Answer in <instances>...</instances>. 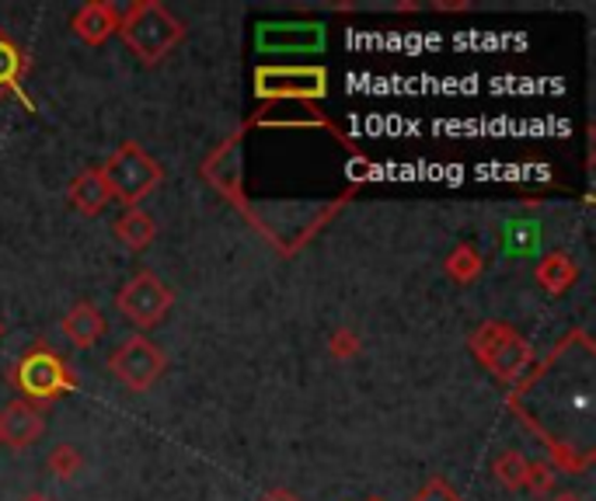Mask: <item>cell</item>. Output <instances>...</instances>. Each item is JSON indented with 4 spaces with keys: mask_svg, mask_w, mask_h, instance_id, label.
<instances>
[{
    "mask_svg": "<svg viewBox=\"0 0 596 501\" xmlns=\"http://www.w3.org/2000/svg\"><path fill=\"white\" fill-rule=\"evenodd\" d=\"M509 408L544 442L561 471H586L596 457V345L572 331L509 394Z\"/></svg>",
    "mask_w": 596,
    "mask_h": 501,
    "instance_id": "1",
    "label": "cell"
},
{
    "mask_svg": "<svg viewBox=\"0 0 596 501\" xmlns=\"http://www.w3.org/2000/svg\"><path fill=\"white\" fill-rule=\"evenodd\" d=\"M119 31L123 42L132 49V56H140L143 63H157L186 36V25L164 4H157V0H140V4H132L119 18Z\"/></svg>",
    "mask_w": 596,
    "mask_h": 501,
    "instance_id": "2",
    "label": "cell"
},
{
    "mask_svg": "<svg viewBox=\"0 0 596 501\" xmlns=\"http://www.w3.org/2000/svg\"><path fill=\"white\" fill-rule=\"evenodd\" d=\"M471 352L478 356V362L489 365L492 376H499L509 387H517L534 365V352H530L527 338L503 321H489L478 327L471 334Z\"/></svg>",
    "mask_w": 596,
    "mask_h": 501,
    "instance_id": "3",
    "label": "cell"
},
{
    "mask_svg": "<svg viewBox=\"0 0 596 501\" xmlns=\"http://www.w3.org/2000/svg\"><path fill=\"white\" fill-rule=\"evenodd\" d=\"M102 178L112 198H123V203L137 206L143 195H151L161 185V164L151 154H143L137 143H123L105 160Z\"/></svg>",
    "mask_w": 596,
    "mask_h": 501,
    "instance_id": "4",
    "label": "cell"
},
{
    "mask_svg": "<svg viewBox=\"0 0 596 501\" xmlns=\"http://www.w3.org/2000/svg\"><path fill=\"white\" fill-rule=\"evenodd\" d=\"M255 94L258 98H290V102H314L328 94V74L321 66H258L255 70Z\"/></svg>",
    "mask_w": 596,
    "mask_h": 501,
    "instance_id": "5",
    "label": "cell"
},
{
    "mask_svg": "<svg viewBox=\"0 0 596 501\" xmlns=\"http://www.w3.org/2000/svg\"><path fill=\"white\" fill-rule=\"evenodd\" d=\"M112 373L126 390L143 394V390H151L157 376L164 373V352L147 338V334H137V338L123 342L112 352Z\"/></svg>",
    "mask_w": 596,
    "mask_h": 501,
    "instance_id": "6",
    "label": "cell"
},
{
    "mask_svg": "<svg viewBox=\"0 0 596 501\" xmlns=\"http://www.w3.org/2000/svg\"><path fill=\"white\" fill-rule=\"evenodd\" d=\"M14 383L36 400H53L56 394L74 387V376L66 370V362L49 352V348H31L14 365Z\"/></svg>",
    "mask_w": 596,
    "mask_h": 501,
    "instance_id": "7",
    "label": "cell"
},
{
    "mask_svg": "<svg viewBox=\"0 0 596 501\" xmlns=\"http://www.w3.org/2000/svg\"><path fill=\"white\" fill-rule=\"evenodd\" d=\"M115 304H119V310L129 317L132 324L154 327V324L164 321V313H168L172 293H168V286H164L154 272H140V275H132L126 286L119 290Z\"/></svg>",
    "mask_w": 596,
    "mask_h": 501,
    "instance_id": "8",
    "label": "cell"
},
{
    "mask_svg": "<svg viewBox=\"0 0 596 501\" xmlns=\"http://www.w3.org/2000/svg\"><path fill=\"white\" fill-rule=\"evenodd\" d=\"M255 46H258V53H272V56L321 53L325 25H318V22H265L255 31Z\"/></svg>",
    "mask_w": 596,
    "mask_h": 501,
    "instance_id": "9",
    "label": "cell"
},
{
    "mask_svg": "<svg viewBox=\"0 0 596 501\" xmlns=\"http://www.w3.org/2000/svg\"><path fill=\"white\" fill-rule=\"evenodd\" d=\"M42 436V414L28 404V400H14L0 411V442L14 449H28Z\"/></svg>",
    "mask_w": 596,
    "mask_h": 501,
    "instance_id": "10",
    "label": "cell"
},
{
    "mask_svg": "<svg viewBox=\"0 0 596 501\" xmlns=\"http://www.w3.org/2000/svg\"><path fill=\"white\" fill-rule=\"evenodd\" d=\"M74 28L85 42L102 46L112 31H119V11H115L112 4H88V8L77 11Z\"/></svg>",
    "mask_w": 596,
    "mask_h": 501,
    "instance_id": "11",
    "label": "cell"
},
{
    "mask_svg": "<svg viewBox=\"0 0 596 501\" xmlns=\"http://www.w3.org/2000/svg\"><path fill=\"white\" fill-rule=\"evenodd\" d=\"M63 334L71 338L77 348H91L102 342L105 334V317L98 313L91 304H77L71 313L63 317Z\"/></svg>",
    "mask_w": 596,
    "mask_h": 501,
    "instance_id": "12",
    "label": "cell"
},
{
    "mask_svg": "<svg viewBox=\"0 0 596 501\" xmlns=\"http://www.w3.org/2000/svg\"><path fill=\"white\" fill-rule=\"evenodd\" d=\"M71 203L85 213V216H98L109 203H112V192L105 185L102 171H85L74 185H71Z\"/></svg>",
    "mask_w": 596,
    "mask_h": 501,
    "instance_id": "13",
    "label": "cell"
},
{
    "mask_svg": "<svg viewBox=\"0 0 596 501\" xmlns=\"http://www.w3.org/2000/svg\"><path fill=\"white\" fill-rule=\"evenodd\" d=\"M115 237H119L129 251H143L157 237V227H154V216L143 213L140 206H129L119 220H115Z\"/></svg>",
    "mask_w": 596,
    "mask_h": 501,
    "instance_id": "14",
    "label": "cell"
},
{
    "mask_svg": "<svg viewBox=\"0 0 596 501\" xmlns=\"http://www.w3.org/2000/svg\"><path fill=\"white\" fill-rule=\"evenodd\" d=\"M572 282H575V261L569 255H561V251H555V255H548L537 265V286H544L551 296L566 293Z\"/></svg>",
    "mask_w": 596,
    "mask_h": 501,
    "instance_id": "15",
    "label": "cell"
},
{
    "mask_svg": "<svg viewBox=\"0 0 596 501\" xmlns=\"http://www.w3.org/2000/svg\"><path fill=\"white\" fill-rule=\"evenodd\" d=\"M527 471H530V463L520 453H512V449L495 460V477H499L506 488H527Z\"/></svg>",
    "mask_w": 596,
    "mask_h": 501,
    "instance_id": "16",
    "label": "cell"
},
{
    "mask_svg": "<svg viewBox=\"0 0 596 501\" xmlns=\"http://www.w3.org/2000/svg\"><path fill=\"white\" fill-rule=\"evenodd\" d=\"M22 80V53L11 39L0 36V88H18Z\"/></svg>",
    "mask_w": 596,
    "mask_h": 501,
    "instance_id": "17",
    "label": "cell"
},
{
    "mask_svg": "<svg viewBox=\"0 0 596 501\" xmlns=\"http://www.w3.org/2000/svg\"><path fill=\"white\" fill-rule=\"evenodd\" d=\"M446 269H451V275L457 282H474L478 272H482V258H478V251L474 247H457L454 251V258L446 261Z\"/></svg>",
    "mask_w": 596,
    "mask_h": 501,
    "instance_id": "18",
    "label": "cell"
},
{
    "mask_svg": "<svg viewBox=\"0 0 596 501\" xmlns=\"http://www.w3.org/2000/svg\"><path fill=\"white\" fill-rule=\"evenodd\" d=\"M537 244V227L534 223H509L506 227V255H530Z\"/></svg>",
    "mask_w": 596,
    "mask_h": 501,
    "instance_id": "19",
    "label": "cell"
},
{
    "mask_svg": "<svg viewBox=\"0 0 596 501\" xmlns=\"http://www.w3.org/2000/svg\"><path fill=\"white\" fill-rule=\"evenodd\" d=\"M49 471H53L56 477H74L80 471V457L74 446H60L53 460H49Z\"/></svg>",
    "mask_w": 596,
    "mask_h": 501,
    "instance_id": "20",
    "label": "cell"
},
{
    "mask_svg": "<svg viewBox=\"0 0 596 501\" xmlns=\"http://www.w3.org/2000/svg\"><path fill=\"white\" fill-rule=\"evenodd\" d=\"M416 501H460V494H457L446 480L436 477V480H429L426 488L416 494Z\"/></svg>",
    "mask_w": 596,
    "mask_h": 501,
    "instance_id": "21",
    "label": "cell"
},
{
    "mask_svg": "<svg viewBox=\"0 0 596 501\" xmlns=\"http://www.w3.org/2000/svg\"><path fill=\"white\" fill-rule=\"evenodd\" d=\"M551 480H555V474L548 471V466H530V471H527V488L530 491H548L551 488Z\"/></svg>",
    "mask_w": 596,
    "mask_h": 501,
    "instance_id": "22",
    "label": "cell"
},
{
    "mask_svg": "<svg viewBox=\"0 0 596 501\" xmlns=\"http://www.w3.org/2000/svg\"><path fill=\"white\" fill-rule=\"evenodd\" d=\"M335 352L342 356H350V352H356V338H353V331H339V338H335Z\"/></svg>",
    "mask_w": 596,
    "mask_h": 501,
    "instance_id": "23",
    "label": "cell"
},
{
    "mask_svg": "<svg viewBox=\"0 0 596 501\" xmlns=\"http://www.w3.org/2000/svg\"><path fill=\"white\" fill-rule=\"evenodd\" d=\"M262 501H296V498L290 491H272V494H265Z\"/></svg>",
    "mask_w": 596,
    "mask_h": 501,
    "instance_id": "24",
    "label": "cell"
},
{
    "mask_svg": "<svg viewBox=\"0 0 596 501\" xmlns=\"http://www.w3.org/2000/svg\"><path fill=\"white\" fill-rule=\"evenodd\" d=\"M555 501H583V498H579V494H569V491H566V494H555Z\"/></svg>",
    "mask_w": 596,
    "mask_h": 501,
    "instance_id": "25",
    "label": "cell"
},
{
    "mask_svg": "<svg viewBox=\"0 0 596 501\" xmlns=\"http://www.w3.org/2000/svg\"><path fill=\"white\" fill-rule=\"evenodd\" d=\"M25 501H49V498H46V494H28Z\"/></svg>",
    "mask_w": 596,
    "mask_h": 501,
    "instance_id": "26",
    "label": "cell"
},
{
    "mask_svg": "<svg viewBox=\"0 0 596 501\" xmlns=\"http://www.w3.org/2000/svg\"><path fill=\"white\" fill-rule=\"evenodd\" d=\"M373 501H380V498H373Z\"/></svg>",
    "mask_w": 596,
    "mask_h": 501,
    "instance_id": "27",
    "label": "cell"
}]
</instances>
